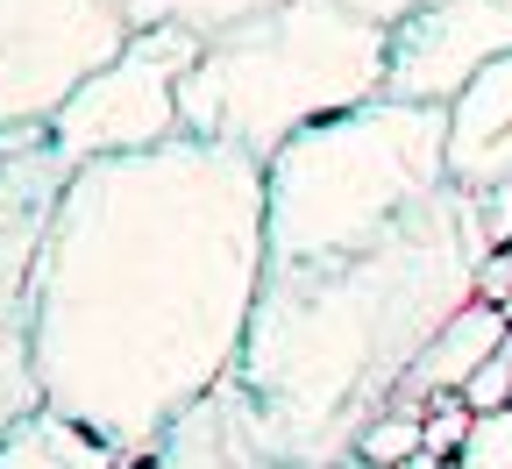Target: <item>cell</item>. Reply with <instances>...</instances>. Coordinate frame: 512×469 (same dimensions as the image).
Wrapping results in <instances>:
<instances>
[{"label":"cell","mask_w":512,"mask_h":469,"mask_svg":"<svg viewBox=\"0 0 512 469\" xmlns=\"http://www.w3.org/2000/svg\"><path fill=\"white\" fill-rule=\"evenodd\" d=\"M441 185H448V107L377 93L335 121L299 128L264 164L271 271L370 249Z\"/></svg>","instance_id":"obj_4"},{"label":"cell","mask_w":512,"mask_h":469,"mask_svg":"<svg viewBox=\"0 0 512 469\" xmlns=\"http://www.w3.org/2000/svg\"><path fill=\"white\" fill-rule=\"evenodd\" d=\"M456 398H463L470 413H505V406H512V349H498V356H491Z\"/></svg>","instance_id":"obj_17"},{"label":"cell","mask_w":512,"mask_h":469,"mask_svg":"<svg viewBox=\"0 0 512 469\" xmlns=\"http://www.w3.org/2000/svg\"><path fill=\"white\" fill-rule=\"evenodd\" d=\"M470 427H477V413L463 406V398H434V406L420 413V441H427V455H441V462H456V448L470 441Z\"/></svg>","instance_id":"obj_16"},{"label":"cell","mask_w":512,"mask_h":469,"mask_svg":"<svg viewBox=\"0 0 512 469\" xmlns=\"http://www.w3.org/2000/svg\"><path fill=\"white\" fill-rule=\"evenodd\" d=\"M128 29H192V36H221L249 15L278 8V0H121Z\"/></svg>","instance_id":"obj_13"},{"label":"cell","mask_w":512,"mask_h":469,"mask_svg":"<svg viewBox=\"0 0 512 469\" xmlns=\"http://www.w3.org/2000/svg\"><path fill=\"white\" fill-rule=\"evenodd\" d=\"M271 271L264 164L171 136L79 164L36 271V391L143 455L235 370Z\"/></svg>","instance_id":"obj_1"},{"label":"cell","mask_w":512,"mask_h":469,"mask_svg":"<svg viewBox=\"0 0 512 469\" xmlns=\"http://www.w3.org/2000/svg\"><path fill=\"white\" fill-rule=\"evenodd\" d=\"M512 342V313L505 306H491V299H470L456 320H448L441 334H434V342L420 349V363L399 377V391H392V413H427L434 406V398H456L498 349Z\"/></svg>","instance_id":"obj_11"},{"label":"cell","mask_w":512,"mask_h":469,"mask_svg":"<svg viewBox=\"0 0 512 469\" xmlns=\"http://www.w3.org/2000/svg\"><path fill=\"white\" fill-rule=\"evenodd\" d=\"M456 469H512V406L505 413H477L470 441L456 448Z\"/></svg>","instance_id":"obj_15"},{"label":"cell","mask_w":512,"mask_h":469,"mask_svg":"<svg viewBox=\"0 0 512 469\" xmlns=\"http://www.w3.org/2000/svg\"><path fill=\"white\" fill-rule=\"evenodd\" d=\"M72 164L50 143V121L0 128V434L43 406L36 391V271Z\"/></svg>","instance_id":"obj_5"},{"label":"cell","mask_w":512,"mask_h":469,"mask_svg":"<svg viewBox=\"0 0 512 469\" xmlns=\"http://www.w3.org/2000/svg\"><path fill=\"white\" fill-rule=\"evenodd\" d=\"M392 29L363 22L342 0H278L200 43L178 86L185 136L271 164L299 128L335 121L384 93Z\"/></svg>","instance_id":"obj_3"},{"label":"cell","mask_w":512,"mask_h":469,"mask_svg":"<svg viewBox=\"0 0 512 469\" xmlns=\"http://www.w3.org/2000/svg\"><path fill=\"white\" fill-rule=\"evenodd\" d=\"M448 185L463 192L512 185V57L484 64L448 100Z\"/></svg>","instance_id":"obj_10"},{"label":"cell","mask_w":512,"mask_h":469,"mask_svg":"<svg viewBox=\"0 0 512 469\" xmlns=\"http://www.w3.org/2000/svg\"><path fill=\"white\" fill-rule=\"evenodd\" d=\"M342 8H356V15L377 22V29H399V22H413L420 8H441V0H342Z\"/></svg>","instance_id":"obj_18"},{"label":"cell","mask_w":512,"mask_h":469,"mask_svg":"<svg viewBox=\"0 0 512 469\" xmlns=\"http://www.w3.org/2000/svg\"><path fill=\"white\" fill-rule=\"evenodd\" d=\"M491 256L477 192L441 185L370 249L264 271L235 384L278 462L342 469L420 349L477 299Z\"/></svg>","instance_id":"obj_2"},{"label":"cell","mask_w":512,"mask_h":469,"mask_svg":"<svg viewBox=\"0 0 512 469\" xmlns=\"http://www.w3.org/2000/svg\"><path fill=\"white\" fill-rule=\"evenodd\" d=\"M121 469H278L264 427L249 413V391L235 384V370L200 398V406H185L143 455H128Z\"/></svg>","instance_id":"obj_9"},{"label":"cell","mask_w":512,"mask_h":469,"mask_svg":"<svg viewBox=\"0 0 512 469\" xmlns=\"http://www.w3.org/2000/svg\"><path fill=\"white\" fill-rule=\"evenodd\" d=\"M278 469H299V462H278Z\"/></svg>","instance_id":"obj_19"},{"label":"cell","mask_w":512,"mask_h":469,"mask_svg":"<svg viewBox=\"0 0 512 469\" xmlns=\"http://www.w3.org/2000/svg\"><path fill=\"white\" fill-rule=\"evenodd\" d=\"M413 455H427L420 420H413V413H377V420L363 427V441H356L349 462H363V469H406Z\"/></svg>","instance_id":"obj_14"},{"label":"cell","mask_w":512,"mask_h":469,"mask_svg":"<svg viewBox=\"0 0 512 469\" xmlns=\"http://www.w3.org/2000/svg\"><path fill=\"white\" fill-rule=\"evenodd\" d=\"M498 57H512V0H441V8H420L413 22L392 29L384 93L448 107Z\"/></svg>","instance_id":"obj_8"},{"label":"cell","mask_w":512,"mask_h":469,"mask_svg":"<svg viewBox=\"0 0 512 469\" xmlns=\"http://www.w3.org/2000/svg\"><path fill=\"white\" fill-rule=\"evenodd\" d=\"M121 462H128L121 448H107L93 427L64 420L50 406L22 413L8 434H0V469H121Z\"/></svg>","instance_id":"obj_12"},{"label":"cell","mask_w":512,"mask_h":469,"mask_svg":"<svg viewBox=\"0 0 512 469\" xmlns=\"http://www.w3.org/2000/svg\"><path fill=\"white\" fill-rule=\"evenodd\" d=\"M128 36L121 0H0V128L50 121Z\"/></svg>","instance_id":"obj_7"},{"label":"cell","mask_w":512,"mask_h":469,"mask_svg":"<svg viewBox=\"0 0 512 469\" xmlns=\"http://www.w3.org/2000/svg\"><path fill=\"white\" fill-rule=\"evenodd\" d=\"M192 29H136L128 50L64 100L50 114V143L64 150V164H100V157H136V150H164L171 136H185L178 114V86L200 64Z\"/></svg>","instance_id":"obj_6"}]
</instances>
